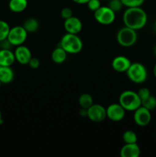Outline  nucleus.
Instances as JSON below:
<instances>
[{"instance_id":"nucleus-1","label":"nucleus","mask_w":156,"mask_h":157,"mask_svg":"<svg viewBox=\"0 0 156 157\" xmlns=\"http://www.w3.org/2000/svg\"><path fill=\"white\" fill-rule=\"evenodd\" d=\"M122 20L125 26L138 31L145 27L148 21V16L141 6L129 7L124 12Z\"/></svg>"},{"instance_id":"nucleus-2","label":"nucleus","mask_w":156,"mask_h":157,"mask_svg":"<svg viewBox=\"0 0 156 157\" xmlns=\"http://www.w3.org/2000/svg\"><path fill=\"white\" fill-rule=\"evenodd\" d=\"M60 46L67 52V54H78L83 49V41L77 35L66 33L60 41Z\"/></svg>"},{"instance_id":"nucleus-3","label":"nucleus","mask_w":156,"mask_h":157,"mask_svg":"<svg viewBox=\"0 0 156 157\" xmlns=\"http://www.w3.org/2000/svg\"><path fill=\"white\" fill-rule=\"evenodd\" d=\"M119 103L126 111H135L142 106V101L137 92L127 90L119 95Z\"/></svg>"},{"instance_id":"nucleus-4","label":"nucleus","mask_w":156,"mask_h":157,"mask_svg":"<svg viewBox=\"0 0 156 157\" xmlns=\"http://www.w3.org/2000/svg\"><path fill=\"white\" fill-rule=\"evenodd\" d=\"M125 73L128 79L135 84H142L145 82L148 78L146 67L139 62L132 63Z\"/></svg>"},{"instance_id":"nucleus-5","label":"nucleus","mask_w":156,"mask_h":157,"mask_svg":"<svg viewBox=\"0 0 156 157\" xmlns=\"http://www.w3.org/2000/svg\"><path fill=\"white\" fill-rule=\"evenodd\" d=\"M138 39L136 30L124 26L118 31L116 34V40L119 45L124 48L132 47L136 44Z\"/></svg>"},{"instance_id":"nucleus-6","label":"nucleus","mask_w":156,"mask_h":157,"mask_svg":"<svg viewBox=\"0 0 156 157\" xmlns=\"http://www.w3.org/2000/svg\"><path fill=\"white\" fill-rule=\"evenodd\" d=\"M94 18L98 23L102 25H109L114 22L116 12L109 6H101L94 12Z\"/></svg>"},{"instance_id":"nucleus-7","label":"nucleus","mask_w":156,"mask_h":157,"mask_svg":"<svg viewBox=\"0 0 156 157\" xmlns=\"http://www.w3.org/2000/svg\"><path fill=\"white\" fill-rule=\"evenodd\" d=\"M28 32L22 25H17L11 28L7 39L13 46L21 45L26 41Z\"/></svg>"},{"instance_id":"nucleus-8","label":"nucleus","mask_w":156,"mask_h":157,"mask_svg":"<svg viewBox=\"0 0 156 157\" xmlns=\"http://www.w3.org/2000/svg\"><path fill=\"white\" fill-rule=\"evenodd\" d=\"M87 117L94 123L102 122L106 118V109L99 104H93L87 109Z\"/></svg>"},{"instance_id":"nucleus-9","label":"nucleus","mask_w":156,"mask_h":157,"mask_svg":"<svg viewBox=\"0 0 156 157\" xmlns=\"http://www.w3.org/2000/svg\"><path fill=\"white\" fill-rule=\"evenodd\" d=\"M106 117L113 122H119L125 117L126 110L119 103L111 104L106 107Z\"/></svg>"},{"instance_id":"nucleus-10","label":"nucleus","mask_w":156,"mask_h":157,"mask_svg":"<svg viewBox=\"0 0 156 157\" xmlns=\"http://www.w3.org/2000/svg\"><path fill=\"white\" fill-rule=\"evenodd\" d=\"M133 119L135 123L139 127H145L148 125L151 120V110L141 106L134 111Z\"/></svg>"},{"instance_id":"nucleus-11","label":"nucleus","mask_w":156,"mask_h":157,"mask_svg":"<svg viewBox=\"0 0 156 157\" xmlns=\"http://www.w3.org/2000/svg\"><path fill=\"white\" fill-rule=\"evenodd\" d=\"M64 28L67 33L78 35L83 29V23L77 17L72 16L64 20Z\"/></svg>"},{"instance_id":"nucleus-12","label":"nucleus","mask_w":156,"mask_h":157,"mask_svg":"<svg viewBox=\"0 0 156 157\" xmlns=\"http://www.w3.org/2000/svg\"><path fill=\"white\" fill-rule=\"evenodd\" d=\"M14 55L15 57V61L21 64H28L32 58L30 49L23 44L17 46L14 52Z\"/></svg>"},{"instance_id":"nucleus-13","label":"nucleus","mask_w":156,"mask_h":157,"mask_svg":"<svg viewBox=\"0 0 156 157\" xmlns=\"http://www.w3.org/2000/svg\"><path fill=\"white\" fill-rule=\"evenodd\" d=\"M131 64V61L127 57L119 55L113 58L112 61V67L115 71L119 72V73H124L127 71Z\"/></svg>"},{"instance_id":"nucleus-14","label":"nucleus","mask_w":156,"mask_h":157,"mask_svg":"<svg viewBox=\"0 0 156 157\" xmlns=\"http://www.w3.org/2000/svg\"><path fill=\"white\" fill-rule=\"evenodd\" d=\"M140 153V147L137 143L125 144L120 150V156L122 157H138Z\"/></svg>"},{"instance_id":"nucleus-15","label":"nucleus","mask_w":156,"mask_h":157,"mask_svg":"<svg viewBox=\"0 0 156 157\" xmlns=\"http://www.w3.org/2000/svg\"><path fill=\"white\" fill-rule=\"evenodd\" d=\"M15 61V55L11 49H0V66L11 67Z\"/></svg>"},{"instance_id":"nucleus-16","label":"nucleus","mask_w":156,"mask_h":157,"mask_svg":"<svg viewBox=\"0 0 156 157\" xmlns=\"http://www.w3.org/2000/svg\"><path fill=\"white\" fill-rule=\"evenodd\" d=\"M15 78V74L11 67L0 66V81L2 84H8L12 82Z\"/></svg>"},{"instance_id":"nucleus-17","label":"nucleus","mask_w":156,"mask_h":157,"mask_svg":"<svg viewBox=\"0 0 156 157\" xmlns=\"http://www.w3.org/2000/svg\"><path fill=\"white\" fill-rule=\"evenodd\" d=\"M28 4V0H9V9L11 12L20 13L27 9Z\"/></svg>"},{"instance_id":"nucleus-18","label":"nucleus","mask_w":156,"mask_h":157,"mask_svg":"<svg viewBox=\"0 0 156 157\" xmlns=\"http://www.w3.org/2000/svg\"><path fill=\"white\" fill-rule=\"evenodd\" d=\"M67 58V53L61 46L57 47L51 53V59L56 64H62Z\"/></svg>"},{"instance_id":"nucleus-19","label":"nucleus","mask_w":156,"mask_h":157,"mask_svg":"<svg viewBox=\"0 0 156 157\" xmlns=\"http://www.w3.org/2000/svg\"><path fill=\"white\" fill-rule=\"evenodd\" d=\"M23 27L28 33H33L39 29V21L35 18H28L23 22Z\"/></svg>"},{"instance_id":"nucleus-20","label":"nucleus","mask_w":156,"mask_h":157,"mask_svg":"<svg viewBox=\"0 0 156 157\" xmlns=\"http://www.w3.org/2000/svg\"><path fill=\"white\" fill-rule=\"evenodd\" d=\"M78 103H79L81 108L88 109L90 106H92L93 104V97H92L90 94H82L79 97Z\"/></svg>"},{"instance_id":"nucleus-21","label":"nucleus","mask_w":156,"mask_h":157,"mask_svg":"<svg viewBox=\"0 0 156 157\" xmlns=\"http://www.w3.org/2000/svg\"><path fill=\"white\" fill-rule=\"evenodd\" d=\"M122 140L125 144H135L137 143L138 136L133 130H126L122 134Z\"/></svg>"},{"instance_id":"nucleus-22","label":"nucleus","mask_w":156,"mask_h":157,"mask_svg":"<svg viewBox=\"0 0 156 157\" xmlns=\"http://www.w3.org/2000/svg\"><path fill=\"white\" fill-rule=\"evenodd\" d=\"M10 29L8 22L4 20H0V41L7 38Z\"/></svg>"},{"instance_id":"nucleus-23","label":"nucleus","mask_w":156,"mask_h":157,"mask_svg":"<svg viewBox=\"0 0 156 157\" xmlns=\"http://www.w3.org/2000/svg\"><path fill=\"white\" fill-rule=\"evenodd\" d=\"M142 106L149 110H154L156 108V98L151 94L148 98L142 101Z\"/></svg>"},{"instance_id":"nucleus-24","label":"nucleus","mask_w":156,"mask_h":157,"mask_svg":"<svg viewBox=\"0 0 156 157\" xmlns=\"http://www.w3.org/2000/svg\"><path fill=\"white\" fill-rule=\"evenodd\" d=\"M109 7L115 12H118L122 9L123 4L121 0H109Z\"/></svg>"},{"instance_id":"nucleus-25","label":"nucleus","mask_w":156,"mask_h":157,"mask_svg":"<svg viewBox=\"0 0 156 157\" xmlns=\"http://www.w3.org/2000/svg\"><path fill=\"white\" fill-rule=\"evenodd\" d=\"M124 6L127 8L129 7H139L142 6L145 0H121Z\"/></svg>"},{"instance_id":"nucleus-26","label":"nucleus","mask_w":156,"mask_h":157,"mask_svg":"<svg viewBox=\"0 0 156 157\" xmlns=\"http://www.w3.org/2000/svg\"><path fill=\"white\" fill-rule=\"evenodd\" d=\"M87 8L93 12H94L95 11L97 10L99 7H101L100 0H90V1L87 3Z\"/></svg>"},{"instance_id":"nucleus-27","label":"nucleus","mask_w":156,"mask_h":157,"mask_svg":"<svg viewBox=\"0 0 156 157\" xmlns=\"http://www.w3.org/2000/svg\"><path fill=\"white\" fill-rule=\"evenodd\" d=\"M137 94L142 101L146 99L147 98H148L151 95V92H150L149 89L147 88V87H141L137 91Z\"/></svg>"},{"instance_id":"nucleus-28","label":"nucleus","mask_w":156,"mask_h":157,"mask_svg":"<svg viewBox=\"0 0 156 157\" xmlns=\"http://www.w3.org/2000/svg\"><path fill=\"white\" fill-rule=\"evenodd\" d=\"M61 16L62 17L64 20L67 19V18L73 16V11H72V9L69 7L63 8L61 11Z\"/></svg>"},{"instance_id":"nucleus-29","label":"nucleus","mask_w":156,"mask_h":157,"mask_svg":"<svg viewBox=\"0 0 156 157\" xmlns=\"http://www.w3.org/2000/svg\"><path fill=\"white\" fill-rule=\"evenodd\" d=\"M29 67H31L33 69H37L38 67H40V64H41V61L38 58H32L31 60L29 61L28 64Z\"/></svg>"},{"instance_id":"nucleus-30","label":"nucleus","mask_w":156,"mask_h":157,"mask_svg":"<svg viewBox=\"0 0 156 157\" xmlns=\"http://www.w3.org/2000/svg\"><path fill=\"white\" fill-rule=\"evenodd\" d=\"M12 46L7 38L0 41V49H11Z\"/></svg>"},{"instance_id":"nucleus-31","label":"nucleus","mask_w":156,"mask_h":157,"mask_svg":"<svg viewBox=\"0 0 156 157\" xmlns=\"http://www.w3.org/2000/svg\"><path fill=\"white\" fill-rule=\"evenodd\" d=\"M73 2L76 3V4H80V5H83V4H87L90 0H72Z\"/></svg>"},{"instance_id":"nucleus-32","label":"nucleus","mask_w":156,"mask_h":157,"mask_svg":"<svg viewBox=\"0 0 156 157\" xmlns=\"http://www.w3.org/2000/svg\"><path fill=\"white\" fill-rule=\"evenodd\" d=\"M80 114L81 117H87V109L81 108L80 110Z\"/></svg>"},{"instance_id":"nucleus-33","label":"nucleus","mask_w":156,"mask_h":157,"mask_svg":"<svg viewBox=\"0 0 156 157\" xmlns=\"http://www.w3.org/2000/svg\"><path fill=\"white\" fill-rule=\"evenodd\" d=\"M153 73H154V77L156 78V63H155V64H154V68H153Z\"/></svg>"},{"instance_id":"nucleus-34","label":"nucleus","mask_w":156,"mask_h":157,"mask_svg":"<svg viewBox=\"0 0 156 157\" xmlns=\"http://www.w3.org/2000/svg\"><path fill=\"white\" fill-rule=\"evenodd\" d=\"M2 124V113L0 110V124Z\"/></svg>"},{"instance_id":"nucleus-35","label":"nucleus","mask_w":156,"mask_h":157,"mask_svg":"<svg viewBox=\"0 0 156 157\" xmlns=\"http://www.w3.org/2000/svg\"><path fill=\"white\" fill-rule=\"evenodd\" d=\"M154 54H155V55H156V46H155V48H154Z\"/></svg>"},{"instance_id":"nucleus-36","label":"nucleus","mask_w":156,"mask_h":157,"mask_svg":"<svg viewBox=\"0 0 156 157\" xmlns=\"http://www.w3.org/2000/svg\"><path fill=\"white\" fill-rule=\"evenodd\" d=\"M2 82H1V81H0V87H1V85H2Z\"/></svg>"},{"instance_id":"nucleus-37","label":"nucleus","mask_w":156,"mask_h":157,"mask_svg":"<svg viewBox=\"0 0 156 157\" xmlns=\"http://www.w3.org/2000/svg\"><path fill=\"white\" fill-rule=\"evenodd\" d=\"M154 26H155V28H156V20H155V22H154Z\"/></svg>"},{"instance_id":"nucleus-38","label":"nucleus","mask_w":156,"mask_h":157,"mask_svg":"<svg viewBox=\"0 0 156 157\" xmlns=\"http://www.w3.org/2000/svg\"><path fill=\"white\" fill-rule=\"evenodd\" d=\"M102 1H107V0H102Z\"/></svg>"}]
</instances>
